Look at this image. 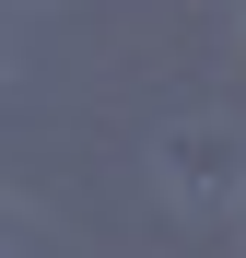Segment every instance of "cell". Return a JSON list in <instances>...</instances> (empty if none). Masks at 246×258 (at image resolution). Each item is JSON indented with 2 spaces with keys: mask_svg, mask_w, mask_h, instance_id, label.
<instances>
[]
</instances>
